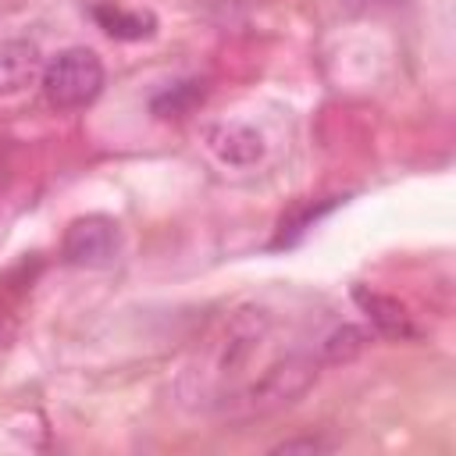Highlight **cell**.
Instances as JSON below:
<instances>
[{"label": "cell", "instance_id": "1", "mask_svg": "<svg viewBox=\"0 0 456 456\" xmlns=\"http://www.w3.org/2000/svg\"><path fill=\"white\" fill-rule=\"evenodd\" d=\"M274 317L260 306H239L200 342L178 378V395L196 413L246 420L299 399L314 381L321 356L303 346L274 342Z\"/></svg>", "mask_w": 456, "mask_h": 456}, {"label": "cell", "instance_id": "2", "mask_svg": "<svg viewBox=\"0 0 456 456\" xmlns=\"http://www.w3.org/2000/svg\"><path fill=\"white\" fill-rule=\"evenodd\" d=\"M43 93L61 110L89 107L103 89V61L89 46H68L43 61Z\"/></svg>", "mask_w": 456, "mask_h": 456}, {"label": "cell", "instance_id": "3", "mask_svg": "<svg viewBox=\"0 0 456 456\" xmlns=\"http://www.w3.org/2000/svg\"><path fill=\"white\" fill-rule=\"evenodd\" d=\"M121 253V228L118 221L103 217V214H89L68 224L64 239H61V256L71 267H110Z\"/></svg>", "mask_w": 456, "mask_h": 456}, {"label": "cell", "instance_id": "4", "mask_svg": "<svg viewBox=\"0 0 456 456\" xmlns=\"http://www.w3.org/2000/svg\"><path fill=\"white\" fill-rule=\"evenodd\" d=\"M207 146L228 167H249L267 150L264 146V135L253 125H246V121H221V125H214L207 132Z\"/></svg>", "mask_w": 456, "mask_h": 456}, {"label": "cell", "instance_id": "5", "mask_svg": "<svg viewBox=\"0 0 456 456\" xmlns=\"http://www.w3.org/2000/svg\"><path fill=\"white\" fill-rule=\"evenodd\" d=\"M43 75V53L32 39H0V96H14Z\"/></svg>", "mask_w": 456, "mask_h": 456}, {"label": "cell", "instance_id": "6", "mask_svg": "<svg viewBox=\"0 0 456 456\" xmlns=\"http://www.w3.org/2000/svg\"><path fill=\"white\" fill-rule=\"evenodd\" d=\"M353 299L360 303V310L370 317V324L388 335V338H410L413 335V324H410V314L399 299L392 296H381V292H370L367 285H356L353 289Z\"/></svg>", "mask_w": 456, "mask_h": 456}, {"label": "cell", "instance_id": "7", "mask_svg": "<svg viewBox=\"0 0 456 456\" xmlns=\"http://www.w3.org/2000/svg\"><path fill=\"white\" fill-rule=\"evenodd\" d=\"M93 18L110 39H150L157 32V18L150 11H125L118 4H96Z\"/></svg>", "mask_w": 456, "mask_h": 456}, {"label": "cell", "instance_id": "8", "mask_svg": "<svg viewBox=\"0 0 456 456\" xmlns=\"http://www.w3.org/2000/svg\"><path fill=\"white\" fill-rule=\"evenodd\" d=\"M200 100H203V82L185 78V82H175V86L160 89V93L150 100V110H153L157 118H182V114H189Z\"/></svg>", "mask_w": 456, "mask_h": 456}, {"label": "cell", "instance_id": "9", "mask_svg": "<svg viewBox=\"0 0 456 456\" xmlns=\"http://www.w3.org/2000/svg\"><path fill=\"white\" fill-rule=\"evenodd\" d=\"M363 346H367V331H360V328H353V324H342V328L328 331V335L317 342V356H321V363H346V360H353Z\"/></svg>", "mask_w": 456, "mask_h": 456}, {"label": "cell", "instance_id": "10", "mask_svg": "<svg viewBox=\"0 0 456 456\" xmlns=\"http://www.w3.org/2000/svg\"><path fill=\"white\" fill-rule=\"evenodd\" d=\"M296 449H306L310 452V449H324V442L321 438H296V442H281L278 445V452H296Z\"/></svg>", "mask_w": 456, "mask_h": 456}]
</instances>
